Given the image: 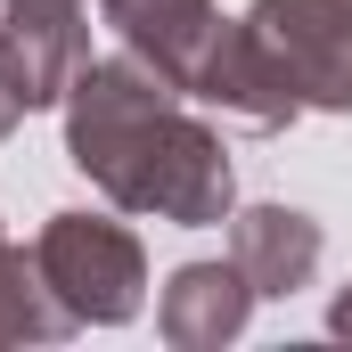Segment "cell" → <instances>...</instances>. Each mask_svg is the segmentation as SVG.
<instances>
[{"label":"cell","instance_id":"cell-1","mask_svg":"<svg viewBox=\"0 0 352 352\" xmlns=\"http://www.w3.org/2000/svg\"><path fill=\"white\" fill-rule=\"evenodd\" d=\"M74 115H66V148L115 205L164 213V221H221L230 205V164L221 148L173 107L164 74H140L123 58L74 74Z\"/></svg>","mask_w":352,"mask_h":352},{"label":"cell","instance_id":"cell-2","mask_svg":"<svg viewBox=\"0 0 352 352\" xmlns=\"http://www.w3.org/2000/svg\"><path fill=\"white\" fill-rule=\"evenodd\" d=\"M238 41L278 98L352 107V0H254Z\"/></svg>","mask_w":352,"mask_h":352},{"label":"cell","instance_id":"cell-4","mask_svg":"<svg viewBox=\"0 0 352 352\" xmlns=\"http://www.w3.org/2000/svg\"><path fill=\"white\" fill-rule=\"evenodd\" d=\"M107 25H115L140 58H156V74L173 90H197L213 41L230 33V25L213 16V0H107Z\"/></svg>","mask_w":352,"mask_h":352},{"label":"cell","instance_id":"cell-3","mask_svg":"<svg viewBox=\"0 0 352 352\" xmlns=\"http://www.w3.org/2000/svg\"><path fill=\"white\" fill-rule=\"evenodd\" d=\"M41 278L66 287V303L82 320H131V303H140V246L115 221L58 213L50 238H41Z\"/></svg>","mask_w":352,"mask_h":352},{"label":"cell","instance_id":"cell-5","mask_svg":"<svg viewBox=\"0 0 352 352\" xmlns=\"http://www.w3.org/2000/svg\"><path fill=\"white\" fill-rule=\"evenodd\" d=\"M320 263V230L303 221V213H287V205H263V213H246L238 221V270L263 287V295H287V287H303Z\"/></svg>","mask_w":352,"mask_h":352}]
</instances>
